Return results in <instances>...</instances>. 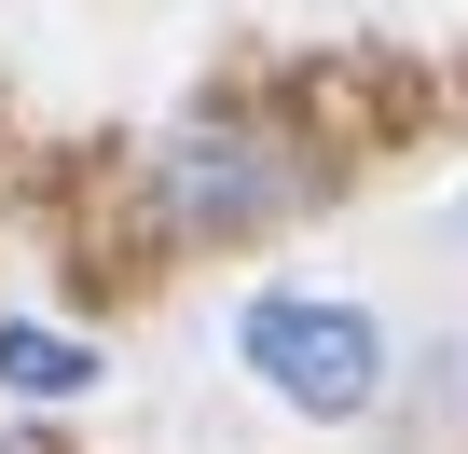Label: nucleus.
Instances as JSON below:
<instances>
[{
  "label": "nucleus",
  "mask_w": 468,
  "mask_h": 454,
  "mask_svg": "<svg viewBox=\"0 0 468 454\" xmlns=\"http://www.w3.org/2000/svg\"><path fill=\"white\" fill-rule=\"evenodd\" d=\"M249 372L290 399V413H317V427H345V413H372V385H386V331L358 317V303H317V290H276V303H249Z\"/></svg>",
  "instance_id": "obj_1"
},
{
  "label": "nucleus",
  "mask_w": 468,
  "mask_h": 454,
  "mask_svg": "<svg viewBox=\"0 0 468 454\" xmlns=\"http://www.w3.org/2000/svg\"><path fill=\"white\" fill-rule=\"evenodd\" d=\"M276 193H290V165L249 152V138H179V152H165V206H179V220H262Z\"/></svg>",
  "instance_id": "obj_2"
},
{
  "label": "nucleus",
  "mask_w": 468,
  "mask_h": 454,
  "mask_svg": "<svg viewBox=\"0 0 468 454\" xmlns=\"http://www.w3.org/2000/svg\"><path fill=\"white\" fill-rule=\"evenodd\" d=\"M0 385H15V399H83V385H97V358H83L69 331L15 317V331H0Z\"/></svg>",
  "instance_id": "obj_3"
}]
</instances>
